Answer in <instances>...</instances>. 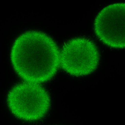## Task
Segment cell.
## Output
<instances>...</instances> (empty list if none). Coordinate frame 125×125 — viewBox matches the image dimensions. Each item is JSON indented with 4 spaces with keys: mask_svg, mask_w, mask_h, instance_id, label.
Instances as JSON below:
<instances>
[{
    "mask_svg": "<svg viewBox=\"0 0 125 125\" xmlns=\"http://www.w3.org/2000/svg\"><path fill=\"white\" fill-rule=\"evenodd\" d=\"M60 52L44 33L27 31L15 41L11 60L17 74L26 82L40 83L51 79L60 66Z\"/></svg>",
    "mask_w": 125,
    "mask_h": 125,
    "instance_id": "6da1fadb",
    "label": "cell"
},
{
    "mask_svg": "<svg viewBox=\"0 0 125 125\" xmlns=\"http://www.w3.org/2000/svg\"><path fill=\"white\" fill-rule=\"evenodd\" d=\"M16 85L10 91L8 105L13 115L27 121L40 119L50 106V97L39 83L26 82Z\"/></svg>",
    "mask_w": 125,
    "mask_h": 125,
    "instance_id": "7a4b0ae2",
    "label": "cell"
},
{
    "mask_svg": "<svg viewBox=\"0 0 125 125\" xmlns=\"http://www.w3.org/2000/svg\"><path fill=\"white\" fill-rule=\"evenodd\" d=\"M60 66L72 75L88 74L98 67L100 55L98 47L92 40L77 37L69 40L60 52Z\"/></svg>",
    "mask_w": 125,
    "mask_h": 125,
    "instance_id": "3957f363",
    "label": "cell"
},
{
    "mask_svg": "<svg viewBox=\"0 0 125 125\" xmlns=\"http://www.w3.org/2000/svg\"><path fill=\"white\" fill-rule=\"evenodd\" d=\"M125 3L110 4L98 14L94 23L95 33L100 41L110 47H125Z\"/></svg>",
    "mask_w": 125,
    "mask_h": 125,
    "instance_id": "277c9868",
    "label": "cell"
}]
</instances>
